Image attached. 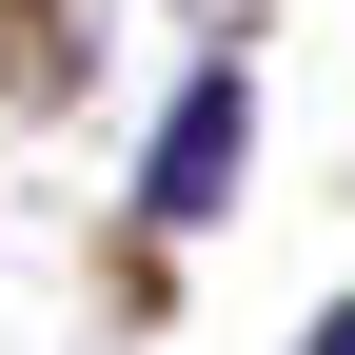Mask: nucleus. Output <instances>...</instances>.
Listing matches in <instances>:
<instances>
[{
  "label": "nucleus",
  "mask_w": 355,
  "mask_h": 355,
  "mask_svg": "<svg viewBox=\"0 0 355 355\" xmlns=\"http://www.w3.org/2000/svg\"><path fill=\"white\" fill-rule=\"evenodd\" d=\"M237 139H257V99H237V79H198V99H178V139H158V217H198L217 178H237Z\"/></svg>",
  "instance_id": "f257e3e1"
},
{
  "label": "nucleus",
  "mask_w": 355,
  "mask_h": 355,
  "mask_svg": "<svg viewBox=\"0 0 355 355\" xmlns=\"http://www.w3.org/2000/svg\"><path fill=\"white\" fill-rule=\"evenodd\" d=\"M316 355H355V316H336V336H316Z\"/></svg>",
  "instance_id": "f03ea898"
}]
</instances>
